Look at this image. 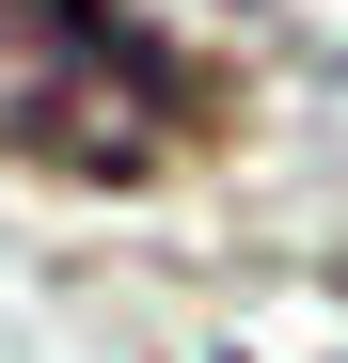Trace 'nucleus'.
I'll return each instance as SVG.
<instances>
[{"instance_id":"obj_1","label":"nucleus","mask_w":348,"mask_h":363,"mask_svg":"<svg viewBox=\"0 0 348 363\" xmlns=\"http://www.w3.org/2000/svg\"><path fill=\"white\" fill-rule=\"evenodd\" d=\"M206 127V79L127 0H0V158L48 174H158Z\"/></svg>"}]
</instances>
